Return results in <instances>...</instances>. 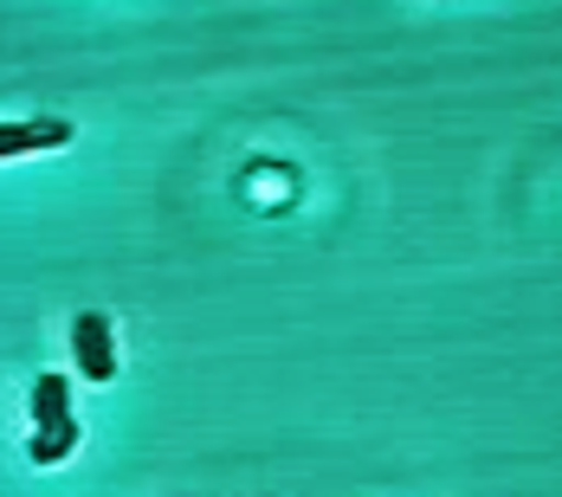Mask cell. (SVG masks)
<instances>
[{"label":"cell","instance_id":"obj_1","mask_svg":"<svg viewBox=\"0 0 562 497\" xmlns=\"http://www.w3.org/2000/svg\"><path fill=\"white\" fill-rule=\"evenodd\" d=\"M71 355H78V375H85V382H111L116 375L111 317H104V310H85V317L71 324Z\"/></svg>","mask_w":562,"mask_h":497},{"label":"cell","instance_id":"obj_2","mask_svg":"<svg viewBox=\"0 0 562 497\" xmlns=\"http://www.w3.org/2000/svg\"><path fill=\"white\" fill-rule=\"evenodd\" d=\"M71 143V123L40 116V123H0V162L7 156H40V149H65Z\"/></svg>","mask_w":562,"mask_h":497},{"label":"cell","instance_id":"obj_3","mask_svg":"<svg viewBox=\"0 0 562 497\" xmlns=\"http://www.w3.org/2000/svg\"><path fill=\"white\" fill-rule=\"evenodd\" d=\"M71 420V382L65 375H40L33 382V433H53Z\"/></svg>","mask_w":562,"mask_h":497},{"label":"cell","instance_id":"obj_4","mask_svg":"<svg viewBox=\"0 0 562 497\" xmlns=\"http://www.w3.org/2000/svg\"><path fill=\"white\" fill-rule=\"evenodd\" d=\"M71 445H78V420H65V427H53V433H33L26 452H33V465H58Z\"/></svg>","mask_w":562,"mask_h":497}]
</instances>
